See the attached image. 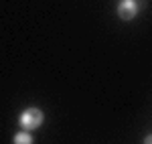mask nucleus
I'll return each mask as SVG.
<instances>
[{"mask_svg": "<svg viewBox=\"0 0 152 144\" xmlns=\"http://www.w3.org/2000/svg\"><path fill=\"white\" fill-rule=\"evenodd\" d=\"M43 120H45V116H43V112L39 108H28L20 114L18 124H20L23 130H28V132H31V130H37V128L43 124Z\"/></svg>", "mask_w": 152, "mask_h": 144, "instance_id": "f257e3e1", "label": "nucleus"}, {"mask_svg": "<svg viewBox=\"0 0 152 144\" xmlns=\"http://www.w3.org/2000/svg\"><path fill=\"white\" fill-rule=\"evenodd\" d=\"M140 10L138 0H120L118 2V16L122 20H132Z\"/></svg>", "mask_w": 152, "mask_h": 144, "instance_id": "f03ea898", "label": "nucleus"}, {"mask_svg": "<svg viewBox=\"0 0 152 144\" xmlns=\"http://www.w3.org/2000/svg\"><path fill=\"white\" fill-rule=\"evenodd\" d=\"M12 142H14V144H33V136H31L28 130H23V132L14 134Z\"/></svg>", "mask_w": 152, "mask_h": 144, "instance_id": "7ed1b4c3", "label": "nucleus"}, {"mask_svg": "<svg viewBox=\"0 0 152 144\" xmlns=\"http://www.w3.org/2000/svg\"><path fill=\"white\" fill-rule=\"evenodd\" d=\"M144 144H152V134H148V136L144 138Z\"/></svg>", "mask_w": 152, "mask_h": 144, "instance_id": "20e7f679", "label": "nucleus"}]
</instances>
